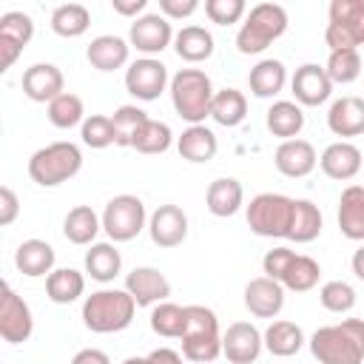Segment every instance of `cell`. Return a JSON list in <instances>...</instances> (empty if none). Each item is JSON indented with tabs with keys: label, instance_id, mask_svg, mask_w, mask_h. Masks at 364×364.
Segmentation results:
<instances>
[{
	"label": "cell",
	"instance_id": "f1b7e54d",
	"mask_svg": "<svg viewBox=\"0 0 364 364\" xmlns=\"http://www.w3.org/2000/svg\"><path fill=\"white\" fill-rule=\"evenodd\" d=\"M264 122H267V131L273 136H282L284 139H296L304 128V111L296 100H276L267 114H264Z\"/></svg>",
	"mask_w": 364,
	"mask_h": 364
},
{
	"label": "cell",
	"instance_id": "484cf974",
	"mask_svg": "<svg viewBox=\"0 0 364 364\" xmlns=\"http://www.w3.org/2000/svg\"><path fill=\"white\" fill-rule=\"evenodd\" d=\"M176 151H179L182 159H188L193 165H202V162H210L216 156L219 142H216V134L208 125H188L176 136Z\"/></svg>",
	"mask_w": 364,
	"mask_h": 364
},
{
	"label": "cell",
	"instance_id": "ac0fdd59",
	"mask_svg": "<svg viewBox=\"0 0 364 364\" xmlns=\"http://www.w3.org/2000/svg\"><path fill=\"white\" fill-rule=\"evenodd\" d=\"M273 165L282 176L287 179H301L307 173H313V168L318 165V156H316V148L307 142V139H284L276 154H273Z\"/></svg>",
	"mask_w": 364,
	"mask_h": 364
},
{
	"label": "cell",
	"instance_id": "3957f363",
	"mask_svg": "<svg viewBox=\"0 0 364 364\" xmlns=\"http://www.w3.org/2000/svg\"><path fill=\"white\" fill-rule=\"evenodd\" d=\"M171 102L173 111L188 122V125H205V119L210 117V105H213V82L202 68H179L171 77Z\"/></svg>",
	"mask_w": 364,
	"mask_h": 364
},
{
	"label": "cell",
	"instance_id": "cb8c5ba5",
	"mask_svg": "<svg viewBox=\"0 0 364 364\" xmlns=\"http://www.w3.org/2000/svg\"><path fill=\"white\" fill-rule=\"evenodd\" d=\"M338 230L350 242H364V185H347L341 191Z\"/></svg>",
	"mask_w": 364,
	"mask_h": 364
},
{
	"label": "cell",
	"instance_id": "4316f807",
	"mask_svg": "<svg viewBox=\"0 0 364 364\" xmlns=\"http://www.w3.org/2000/svg\"><path fill=\"white\" fill-rule=\"evenodd\" d=\"M264 336V350L270 355H279V358H290L296 355L301 347H304V330L290 321V318H276L267 324V330L262 333Z\"/></svg>",
	"mask_w": 364,
	"mask_h": 364
},
{
	"label": "cell",
	"instance_id": "db71d44e",
	"mask_svg": "<svg viewBox=\"0 0 364 364\" xmlns=\"http://www.w3.org/2000/svg\"><path fill=\"white\" fill-rule=\"evenodd\" d=\"M350 267H353V273H355V276L364 282V245H361V247L353 253V259H350Z\"/></svg>",
	"mask_w": 364,
	"mask_h": 364
},
{
	"label": "cell",
	"instance_id": "603a6c76",
	"mask_svg": "<svg viewBox=\"0 0 364 364\" xmlns=\"http://www.w3.org/2000/svg\"><path fill=\"white\" fill-rule=\"evenodd\" d=\"M85 57H88V63L97 71H117V68L128 65L131 43L122 40V37H117V34H100V37H94L88 43Z\"/></svg>",
	"mask_w": 364,
	"mask_h": 364
},
{
	"label": "cell",
	"instance_id": "d4e9b609",
	"mask_svg": "<svg viewBox=\"0 0 364 364\" xmlns=\"http://www.w3.org/2000/svg\"><path fill=\"white\" fill-rule=\"evenodd\" d=\"M205 205L213 216L219 219H228L233 213H239V208L245 205V188L239 179L233 176H219L208 185V193H205Z\"/></svg>",
	"mask_w": 364,
	"mask_h": 364
},
{
	"label": "cell",
	"instance_id": "83f0119b",
	"mask_svg": "<svg viewBox=\"0 0 364 364\" xmlns=\"http://www.w3.org/2000/svg\"><path fill=\"white\" fill-rule=\"evenodd\" d=\"M284 82H287V68H284L282 60H273V57L259 60V63L250 68V74H247L250 94L259 97V100H270V97L282 94Z\"/></svg>",
	"mask_w": 364,
	"mask_h": 364
},
{
	"label": "cell",
	"instance_id": "4dcf8cb0",
	"mask_svg": "<svg viewBox=\"0 0 364 364\" xmlns=\"http://www.w3.org/2000/svg\"><path fill=\"white\" fill-rule=\"evenodd\" d=\"M213 48H216L213 34L205 26H182L173 37V51L185 63H202L213 54Z\"/></svg>",
	"mask_w": 364,
	"mask_h": 364
},
{
	"label": "cell",
	"instance_id": "c3c4849f",
	"mask_svg": "<svg viewBox=\"0 0 364 364\" xmlns=\"http://www.w3.org/2000/svg\"><path fill=\"white\" fill-rule=\"evenodd\" d=\"M199 9L196 0H159V14L168 20H185Z\"/></svg>",
	"mask_w": 364,
	"mask_h": 364
},
{
	"label": "cell",
	"instance_id": "52a82bcc",
	"mask_svg": "<svg viewBox=\"0 0 364 364\" xmlns=\"http://www.w3.org/2000/svg\"><path fill=\"white\" fill-rule=\"evenodd\" d=\"M293 210H296V199L284 196V193H256L250 199V205L245 208L247 216V228L256 236L264 239H287L290 236V225H293Z\"/></svg>",
	"mask_w": 364,
	"mask_h": 364
},
{
	"label": "cell",
	"instance_id": "5b68a950",
	"mask_svg": "<svg viewBox=\"0 0 364 364\" xmlns=\"http://www.w3.org/2000/svg\"><path fill=\"white\" fill-rule=\"evenodd\" d=\"M287 31V11L279 3H256L236 31L239 54H262L273 40Z\"/></svg>",
	"mask_w": 364,
	"mask_h": 364
},
{
	"label": "cell",
	"instance_id": "9c48e42d",
	"mask_svg": "<svg viewBox=\"0 0 364 364\" xmlns=\"http://www.w3.org/2000/svg\"><path fill=\"white\" fill-rule=\"evenodd\" d=\"M145 228H148V213H145V202L139 196L119 193V196L108 199V205L102 210V230L108 233V239L114 245L136 239Z\"/></svg>",
	"mask_w": 364,
	"mask_h": 364
},
{
	"label": "cell",
	"instance_id": "816d5d0a",
	"mask_svg": "<svg viewBox=\"0 0 364 364\" xmlns=\"http://www.w3.org/2000/svg\"><path fill=\"white\" fill-rule=\"evenodd\" d=\"M71 364H111V358L102 350H97V347H85V350L74 353Z\"/></svg>",
	"mask_w": 364,
	"mask_h": 364
},
{
	"label": "cell",
	"instance_id": "60d3db41",
	"mask_svg": "<svg viewBox=\"0 0 364 364\" xmlns=\"http://www.w3.org/2000/svg\"><path fill=\"white\" fill-rule=\"evenodd\" d=\"M327 77L333 80V85H347L355 82L361 77V54L358 48H341V51H330L327 63H324Z\"/></svg>",
	"mask_w": 364,
	"mask_h": 364
},
{
	"label": "cell",
	"instance_id": "f907efd6",
	"mask_svg": "<svg viewBox=\"0 0 364 364\" xmlns=\"http://www.w3.org/2000/svg\"><path fill=\"white\" fill-rule=\"evenodd\" d=\"M111 9L122 17H142L145 9H148V0H111Z\"/></svg>",
	"mask_w": 364,
	"mask_h": 364
},
{
	"label": "cell",
	"instance_id": "6da1fadb",
	"mask_svg": "<svg viewBox=\"0 0 364 364\" xmlns=\"http://www.w3.org/2000/svg\"><path fill=\"white\" fill-rule=\"evenodd\" d=\"M307 344L318 364H364V318L324 324Z\"/></svg>",
	"mask_w": 364,
	"mask_h": 364
},
{
	"label": "cell",
	"instance_id": "1f68e13d",
	"mask_svg": "<svg viewBox=\"0 0 364 364\" xmlns=\"http://www.w3.org/2000/svg\"><path fill=\"white\" fill-rule=\"evenodd\" d=\"M100 230H102V216H97L91 205H77L63 219V233L71 245H94Z\"/></svg>",
	"mask_w": 364,
	"mask_h": 364
},
{
	"label": "cell",
	"instance_id": "44dd1931",
	"mask_svg": "<svg viewBox=\"0 0 364 364\" xmlns=\"http://www.w3.org/2000/svg\"><path fill=\"white\" fill-rule=\"evenodd\" d=\"M54 262H57V253L46 239H26L14 250V267L28 279L48 276L54 270Z\"/></svg>",
	"mask_w": 364,
	"mask_h": 364
},
{
	"label": "cell",
	"instance_id": "bcb514c9",
	"mask_svg": "<svg viewBox=\"0 0 364 364\" xmlns=\"http://www.w3.org/2000/svg\"><path fill=\"white\" fill-rule=\"evenodd\" d=\"M205 14L216 26H233L247 14L245 0H205Z\"/></svg>",
	"mask_w": 364,
	"mask_h": 364
},
{
	"label": "cell",
	"instance_id": "7402d4cb",
	"mask_svg": "<svg viewBox=\"0 0 364 364\" xmlns=\"http://www.w3.org/2000/svg\"><path fill=\"white\" fill-rule=\"evenodd\" d=\"M327 128L341 139L364 134V100L353 94L338 97L327 111Z\"/></svg>",
	"mask_w": 364,
	"mask_h": 364
},
{
	"label": "cell",
	"instance_id": "b9f144b4",
	"mask_svg": "<svg viewBox=\"0 0 364 364\" xmlns=\"http://www.w3.org/2000/svg\"><path fill=\"white\" fill-rule=\"evenodd\" d=\"M148 119H151V117H148L139 105H119V108L114 111V117H111V122H114V136H117L114 145L131 148L134 136L139 134V128H142Z\"/></svg>",
	"mask_w": 364,
	"mask_h": 364
},
{
	"label": "cell",
	"instance_id": "7dc6e473",
	"mask_svg": "<svg viewBox=\"0 0 364 364\" xmlns=\"http://www.w3.org/2000/svg\"><path fill=\"white\" fill-rule=\"evenodd\" d=\"M293 259H296V250H290V247L279 245V247H273V250H267V253H264V259H262V270H264V276H267V279L282 282Z\"/></svg>",
	"mask_w": 364,
	"mask_h": 364
},
{
	"label": "cell",
	"instance_id": "30bf717a",
	"mask_svg": "<svg viewBox=\"0 0 364 364\" xmlns=\"http://www.w3.org/2000/svg\"><path fill=\"white\" fill-rule=\"evenodd\" d=\"M168 85H171L168 65L156 57H139L125 68V88L131 97H136L142 102L156 100Z\"/></svg>",
	"mask_w": 364,
	"mask_h": 364
},
{
	"label": "cell",
	"instance_id": "5bb4252c",
	"mask_svg": "<svg viewBox=\"0 0 364 364\" xmlns=\"http://www.w3.org/2000/svg\"><path fill=\"white\" fill-rule=\"evenodd\" d=\"M290 91L296 97L299 105H307V108H316V105H324L330 97H333V80L327 77L324 65L318 63H304L296 68V74L290 77Z\"/></svg>",
	"mask_w": 364,
	"mask_h": 364
},
{
	"label": "cell",
	"instance_id": "277c9868",
	"mask_svg": "<svg viewBox=\"0 0 364 364\" xmlns=\"http://www.w3.org/2000/svg\"><path fill=\"white\" fill-rule=\"evenodd\" d=\"M188 327L182 333V355L193 364H210L222 355V330L219 318L205 304H185Z\"/></svg>",
	"mask_w": 364,
	"mask_h": 364
},
{
	"label": "cell",
	"instance_id": "e0dca14e",
	"mask_svg": "<svg viewBox=\"0 0 364 364\" xmlns=\"http://www.w3.org/2000/svg\"><path fill=\"white\" fill-rule=\"evenodd\" d=\"M23 94L31 102H51L65 94V77L54 63H34L23 71Z\"/></svg>",
	"mask_w": 364,
	"mask_h": 364
},
{
	"label": "cell",
	"instance_id": "ee69618b",
	"mask_svg": "<svg viewBox=\"0 0 364 364\" xmlns=\"http://www.w3.org/2000/svg\"><path fill=\"white\" fill-rule=\"evenodd\" d=\"M34 37V20L26 11H6L0 17V40H9L20 48H26Z\"/></svg>",
	"mask_w": 364,
	"mask_h": 364
},
{
	"label": "cell",
	"instance_id": "ba28073f",
	"mask_svg": "<svg viewBox=\"0 0 364 364\" xmlns=\"http://www.w3.org/2000/svg\"><path fill=\"white\" fill-rule=\"evenodd\" d=\"M324 43L330 51L364 46V0H333L330 3Z\"/></svg>",
	"mask_w": 364,
	"mask_h": 364
},
{
	"label": "cell",
	"instance_id": "f546056e",
	"mask_svg": "<svg viewBox=\"0 0 364 364\" xmlns=\"http://www.w3.org/2000/svg\"><path fill=\"white\" fill-rule=\"evenodd\" d=\"M119 270H122V256H119L114 242H94L85 250V273L94 282L108 284L119 276Z\"/></svg>",
	"mask_w": 364,
	"mask_h": 364
},
{
	"label": "cell",
	"instance_id": "4fadbf2b",
	"mask_svg": "<svg viewBox=\"0 0 364 364\" xmlns=\"http://www.w3.org/2000/svg\"><path fill=\"white\" fill-rule=\"evenodd\" d=\"M264 350V336L250 321H233L222 333V355L230 364H253Z\"/></svg>",
	"mask_w": 364,
	"mask_h": 364
},
{
	"label": "cell",
	"instance_id": "7c38bea8",
	"mask_svg": "<svg viewBox=\"0 0 364 364\" xmlns=\"http://www.w3.org/2000/svg\"><path fill=\"white\" fill-rule=\"evenodd\" d=\"M34 333V316L31 307L11 290V284H3L0 296V336L9 344H23Z\"/></svg>",
	"mask_w": 364,
	"mask_h": 364
},
{
	"label": "cell",
	"instance_id": "7a4b0ae2",
	"mask_svg": "<svg viewBox=\"0 0 364 364\" xmlns=\"http://www.w3.org/2000/svg\"><path fill=\"white\" fill-rule=\"evenodd\" d=\"M136 301L125 287H102L85 296L82 324L91 333H119L134 321Z\"/></svg>",
	"mask_w": 364,
	"mask_h": 364
},
{
	"label": "cell",
	"instance_id": "11a10c76",
	"mask_svg": "<svg viewBox=\"0 0 364 364\" xmlns=\"http://www.w3.org/2000/svg\"><path fill=\"white\" fill-rule=\"evenodd\" d=\"M122 364H148V355H131V358H125Z\"/></svg>",
	"mask_w": 364,
	"mask_h": 364
},
{
	"label": "cell",
	"instance_id": "f5cc1de1",
	"mask_svg": "<svg viewBox=\"0 0 364 364\" xmlns=\"http://www.w3.org/2000/svg\"><path fill=\"white\" fill-rule=\"evenodd\" d=\"M182 358L185 355H179L171 347H156V350L148 353V364H182Z\"/></svg>",
	"mask_w": 364,
	"mask_h": 364
},
{
	"label": "cell",
	"instance_id": "ffe728a7",
	"mask_svg": "<svg viewBox=\"0 0 364 364\" xmlns=\"http://www.w3.org/2000/svg\"><path fill=\"white\" fill-rule=\"evenodd\" d=\"M318 165H321V171H324L330 179L347 182V179H353V176L361 171L364 156H361V151H358L353 142L338 139V142H330V145L321 151Z\"/></svg>",
	"mask_w": 364,
	"mask_h": 364
},
{
	"label": "cell",
	"instance_id": "836d02e7",
	"mask_svg": "<svg viewBox=\"0 0 364 364\" xmlns=\"http://www.w3.org/2000/svg\"><path fill=\"white\" fill-rule=\"evenodd\" d=\"M210 117L213 122L225 125V128H236L245 122L247 117V97L239 88H222L213 94V105H210Z\"/></svg>",
	"mask_w": 364,
	"mask_h": 364
},
{
	"label": "cell",
	"instance_id": "f6af8a7d",
	"mask_svg": "<svg viewBox=\"0 0 364 364\" xmlns=\"http://www.w3.org/2000/svg\"><path fill=\"white\" fill-rule=\"evenodd\" d=\"M80 136H82V145L97 148V151L117 142V136H114V122H111V117H105V114H91V117H85V122L80 125Z\"/></svg>",
	"mask_w": 364,
	"mask_h": 364
},
{
	"label": "cell",
	"instance_id": "74e56055",
	"mask_svg": "<svg viewBox=\"0 0 364 364\" xmlns=\"http://www.w3.org/2000/svg\"><path fill=\"white\" fill-rule=\"evenodd\" d=\"M318 276H321V264L313 259V256H304V253H296V259L290 262L284 279H282V287L284 290H293V293H307L318 284Z\"/></svg>",
	"mask_w": 364,
	"mask_h": 364
},
{
	"label": "cell",
	"instance_id": "8d00e7d4",
	"mask_svg": "<svg viewBox=\"0 0 364 364\" xmlns=\"http://www.w3.org/2000/svg\"><path fill=\"white\" fill-rule=\"evenodd\" d=\"M151 330L162 338H182L185 327H188V310L182 304H173V301H159L154 310H151Z\"/></svg>",
	"mask_w": 364,
	"mask_h": 364
},
{
	"label": "cell",
	"instance_id": "7bdbcfd3",
	"mask_svg": "<svg viewBox=\"0 0 364 364\" xmlns=\"http://www.w3.org/2000/svg\"><path fill=\"white\" fill-rule=\"evenodd\" d=\"M318 301H321L324 310L341 316V313H350L355 307V290H353V284H347L341 279H333V282H324L321 284Z\"/></svg>",
	"mask_w": 364,
	"mask_h": 364
},
{
	"label": "cell",
	"instance_id": "ab89813d",
	"mask_svg": "<svg viewBox=\"0 0 364 364\" xmlns=\"http://www.w3.org/2000/svg\"><path fill=\"white\" fill-rule=\"evenodd\" d=\"M171 142H173V131H171V125L168 122H162V119H148L142 128H139V134L134 136V142H131V148L134 151H139V154H165L168 148H171Z\"/></svg>",
	"mask_w": 364,
	"mask_h": 364
},
{
	"label": "cell",
	"instance_id": "2e32d148",
	"mask_svg": "<svg viewBox=\"0 0 364 364\" xmlns=\"http://www.w3.org/2000/svg\"><path fill=\"white\" fill-rule=\"evenodd\" d=\"M125 290L134 296L136 307H156L159 301H168L171 296V282L165 279V273H159L156 267H134L125 276Z\"/></svg>",
	"mask_w": 364,
	"mask_h": 364
},
{
	"label": "cell",
	"instance_id": "e575fe53",
	"mask_svg": "<svg viewBox=\"0 0 364 364\" xmlns=\"http://www.w3.org/2000/svg\"><path fill=\"white\" fill-rule=\"evenodd\" d=\"M88 26H91V11L82 3H63L51 11V31L65 40L82 37Z\"/></svg>",
	"mask_w": 364,
	"mask_h": 364
},
{
	"label": "cell",
	"instance_id": "d6a6232c",
	"mask_svg": "<svg viewBox=\"0 0 364 364\" xmlns=\"http://www.w3.org/2000/svg\"><path fill=\"white\" fill-rule=\"evenodd\" d=\"M85 293V276L74 267H54L46 276V296L54 304H71Z\"/></svg>",
	"mask_w": 364,
	"mask_h": 364
},
{
	"label": "cell",
	"instance_id": "d590c367",
	"mask_svg": "<svg viewBox=\"0 0 364 364\" xmlns=\"http://www.w3.org/2000/svg\"><path fill=\"white\" fill-rule=\"evenodd\" d=\"M321 233V210L316 202L310 199H296V210H293V225H290V242L296 245H307L313 239H318Z\"/></svg>",
	"mask_w": 364,
	"mask_h": 364
},
{
	"label": "cell",
	"instance_id": "9a60e30c",
	"mask_svg": "<svg viewBox=\"0 0 364 364\" xmlns=\"http://www.w3.org/2000/svg\"><path fill=\"white\" fill-rule=\"evenodd\" d=\"M148 233L156 247H179L188 239V213L179 205H159L148 216Z\"/></svg>",
	"mask_w": 364,
	"mask_h": 364
},
{
	"label": "cell",
	"instance_id": "d6986e66",
	"mask_svg": "<svg viewBox=\"0 0 364 364\" xmlns=\"http://www.w3.org/2000/svg\"><path fill=\"white\" fill-rule=\"evenodd\" d=\"M245 307L256 318H276L284 307V287L276 279L256 276L245 284Z\"/></svg>",
	"mask_w": 364,
	"mask_h": 364
},
{
	"label": "cell",
	"instance_id": "681fc988",
	"mask_svg": "<svg viewBox=\"0 0 364 364\" xmlns=\"http://www.w3.org/2000/svg\"><path fill=\"white\" fill-rule=\"evenodd\" d=\"M17 213H20V199H17V193H14L9 185H3V188H0V225L9 228V225L17 219Z\"/></svg>",
	"mask_w": 364,
	"mask_h": 364
},
{
	"label": "cell",
	"instance_id": "8992f818",
	"mask_svg": "<svg viewBox=\"0 0 364 364\" xmlns=\"http://www.w3.org/2000/svg\"><path fill=\"white\" fill-rule=\"evenodd\" d=\"M82 168V151L74 142H51L46 148H37L28 159V176L40 188H57L77 176Z\"/></svg>",
	"mask_w": 364,
	"mask_h": 364
},
{
	"label": "cell",
	"instance_id": "f35d334b",
	"mask_svg": "<svg viewBox=\"0 0 364 364\" xmlns=\"http://www.w3.org/2000/svg\"><path fill=\"white\" fill-rule=\"evenodd\" d=\"M48 122L54 128H63V131H68L74 125H82L85 122V105H82V100L77 94H71V91H65L57 100H51L48 102Z\"/></svg>",
	"mask_w": 364,
	"mask_h": 364
},
{
	"label": "cell",
	"instance_id": "8fae6325",
	"mask_svg": "<svg viewBox=\"0 0 364 364\" xmlns=\"http://www.w3.org/2000/svg\"><path fill=\"white\" fill-rule=\"evenodd\" d=\"M173 28H171V20L162 17L159 11L156 14H142L131 23V31H128V43L131 48H136L142 57H154V54H162L171 43H173Z\"/></svg>",
	"mask_w": 364,
	"mask_h": 364
}]
</instances>
